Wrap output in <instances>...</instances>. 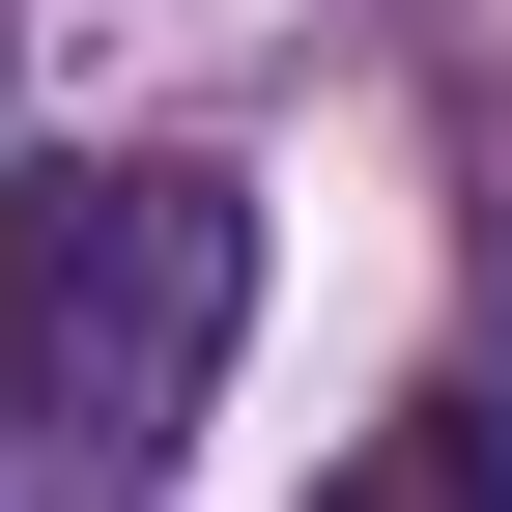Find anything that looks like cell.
<instances>
[{"mask_svg":"<svg viewBox=\"0 0 512 512\" xmlns=\"http://www.w3.org/2000/svg\"><path fill=\"white\" fill-rule=\"evenodd\" d=\"M228 342H256V200L228 171H171V143H114V171H29L0 200V456L29 484H171L200 456V399H228Z\"/></svg>","mask_w":512,"mask_h":512,"instance_id":"6da1fadb","label":"cell"},{"mask_svg":"<svg viewBox=\"0 0 512 512\" xmlns=\"http://www.w3.org/2000/svg\"><path fill=\"white\" fill-rule=\"evenodd\" d=\"M342 512H512V399H399Z\"/></svg>","mask_w":512,"mask_h":512,"instance_id":"7a4b0ae2","label":"cell"}]
</instances>
